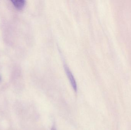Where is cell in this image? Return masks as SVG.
I'll return each instance as SVG.
<instances>
[{
    "instance_id": "obj_1",
    "label": "cell",
    "mask_w": 131,
    "mask_h": 130,
    "mask_svg": "<svg viewBox=\"0 0 131 130\" xmlns=\"http://www.w3.org/2000/svg\"><path fill=\"white\" fill-rule=\"evenodd\" d=\"M64 67L66 74H67V76L69 79L70 83L72 86L74 91L76 92L77 91V83H76V81H75L74 75L68 66L65 64H64Z\"/></svg>"
},
{
    "instance_id": "obj_2",
    "label": "cell",
    "mask_w": 131,
    "mask_h": 130,
    "mask_svg": "<svg viewBox=\"0 0 131 130\" xmlns=\"http://www.w3.org/2000/svg\"><path fill=\"white\" fill-rule=\"evenodd\" d=\"M11 2L14 6L19 10L24 8L26 4V1L25 0H12Z\"/></svg>"
},
{
    "instance_id": "obj_3",
    "label": "cell",
    "mask_w": 131,
    "mask_h": 130,
    "mask_svg": "<svg viewBox=\"0 0 131 130\" xmlns=\"http://www.w3.org/2000/svg\"><path fill=\"white\" fill-rule=\"evenodd\" d=\"M51 130H57L56 129V127H55V126L54 125L53 127H52V128H51Z\"/></svg>"
},
{
    "instance_id": "obj_4",
    "label": "cell",
    "mask_w": 131,
    "mask_h": 130,
    "mask_svg": "<svg viewBox=\"0 0 131 130\" xmlns=\"http://www.w3.org/2000/svg\"><path fill=\"white\" fill-rule=\"evenodd\" d=\"M1 74H0V81H1Z\"/></svg>"
}]
</instances>
